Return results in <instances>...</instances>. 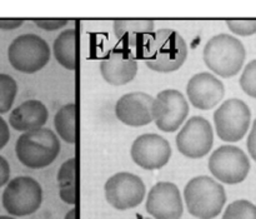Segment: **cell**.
I'll use <instances>...</instances> for the list:
<instances>
[{
  "label": "cell",
  "mask_w": 256,
  "mask_h": 219,
  "mask_svg": "<svg viewBox=\"0 0 256 219\" xmlns=\"http://www.w3.org/2000/svg\"><path fill=\"white\" fill-rule=\"evenodd\" d=\"M188 53V45L182 35L172 29L162 28L154 33L142 55L149 69L172 73L182 68Z\"/></svg>",
  "instance_id": "obj_1"
},
{
  "label": "cell",
  "mask_w": 256,
  "mask_h": 219,
  "mask_svg": "<svg viewBox=\"0 0 256 219\" xmlns=\"http://www.w3.org/2000/svg\"><path fill=\"white\" fill-rule=\"evenodd\" d=\"M184 199L188 212L198 219H214L226 202L225 189L206 175L195 177L185 185Z\"/></svg>",
  "instance_id": "obj_2"
},
{
  "label": "cell",
  "mask_w": 256,
  "mask_h": 219,
  "mask_svg": "<svg viewBox=\"0 0 256 219\" xmlns=\"http://www.w3.org/2000/svg\"><path fill=\"white\" fill-rule=\"evenodd\" d=\"M60 152V142L52 129L40 128L22 133L15 144V153L25 167L40 169L52 164Z\"/></svg>",
  "instance_id": "obj_3"
},
{
  "label": "cell",
  "mask_w": 256,
  "mask_h": 219,
  "mask_svg": "<svg viewBox=\"0 0 256 219\" xmlns=\"http://www.w3.org/2000/svg\"><path fill=\"white\" fill-rule=\"evenodd\" d=\"M246 52L239 39L229 34H218L205 44L204 63L212 72L222 78L236 75L242 70Z\"/></svg>",
  "instance_id": "obj_4"
},
{
  "label": "cell",
  "mask_w": 256,
  "mask_h": 219,
  "mask_svg": "<svg viewBox=\"0 0 256 219\" xmlns=\"http://www.w3.org/2000/svg\"><path fill=\"white\" fill-rule=\"evenodd\" d=\"M8 59L18 72L32 74L49 63V44L36 34L19 35L9 45Z\"/></svg>",
  "instance_id": "obj_5"
},
{
  "label": "cell",
  "mask_w": 256,
  "mask_h": 219,
  "mask_svg": "<svg viewBox=\"0 0 256 219\" xmlns=\"http://www.w3.org/2000/svg\"><path fill=\"white\" fill-rule=\"evenodd\" d=\"M42 202V185L32 177L14 178L2 193V207L14 217L32 214L39 209Z\"/></svg>",
  "instance_id": "obj_6"
},
{
  "label": "cell",
  "mask_w": 256,
  "mask_h": 219,
  "mask_svg": "<svg viewBox=\"0 0 256 219\" xmlns=\"http://www.w3.org/2000/svg\"><path fill=\"white\" fill-rule=\"evenodd\" d=\"M252 112L245 102L228 99L214 113V124L218 137L224 142H239L249 129Z\"/></svg>",
  "instance_id": "obj_7"
},
{
  "label": "cell",
  "mask_w": 256,
  "mask_h": 219,
  "mask_svg": "<svg viewBox=\"0 0 256 219\" xmlns=\"http://www.w3.org/2000/svg\"><path fill=\"white\" fill-rule=\"evenodd\" d=\"M105 199L118 210L138 207L144 200L146 188L142 178L132 173L120 172L110 177L104 184Z\"/></svg>",
  "instance_id": "obj_8"
},
{
  "label": "cell",
  "mask_w": 256,
  "mask_h": 219,
  "mask_svg": "<svg viewBox=\"0 0 256 219\" xmlns=\"http://www.w3.org/2000/svg\"><path fill=\"white\" fill-rule=\"evenodd\" d=\"M212 174L225 184H238L246 179L250 170L248 155L234 145H222L209 159Z\"/></svg>",
  "instance_id": "obj_9"
},
{
  "label": "cell",
  "mask_w": 256,
  "mask_h": 219,
  "mask_svg": "<svg viewBox=\"0 0 256 219\" xmlns=\"http://www.w3.org/2000/svg\"><path fill=\"white\" fill-rule=\"evenodd\" d=\"M189 114V104L184 95L176 89H165L154 98L152 122L158 129L174 133L182 127Z\"/></svg>",
  "instance_id": "obj_10"
},
{
  "label": "cell",
  "mask_w": 256,
  "mask_h": 219,
  "mask_svg": "<svg viewBox=\"0 0 256 219\" xmlns=\"http://www.w3.org/2000/svg\"><path fill=\"white\" fill-rule=\"evenodd\" d=\"M214 133L212 124L202 117H192L176 137L178 150L190 159H200L212 150Z\"/></svg>",
  "instance_id": "obj_11"
},
{
  "label": "cell",
  "mask_w": 256,
  "mask_h": 219,
  "mask_svg": "<svg viewBox=\"0 0 256 219\" xmlns=\"http://www.w3.org/2000/svg\"><path fill=\"white\" fill-rule=\"evenodd\" d=\"M132 162L142 169H160L169 163L172 147L162 135L142 134L134 140L130 149Z\"/></svg>",
  "instance_id": "obj_12"
},
{
  "label": "cell",
  "mask_w": 256,
  "mask_h": 219,
  "mask_svg": "<svg viewBox=\"0 0 256 219\" xmlns=\"http://www.w3.org/2000/svg\"><path fill=\"white\" fill-rule=\"evenodd\" d=\"M145 209L154 219H180L184 210L179 188L170 182H159L150 189Z\"/></svg>",
  "instance_id": "obj_13"
},
{
  "label": "cell",
  "mask_w": 256,
  "mask_h": 219,
  "mask_svg": "<svg viewBox=\"0 0 256 219\" xmlns=\"http://www.w3.org/2000/svg\"><path fill=\"white\" fill-rule=\"evenodd\" d=\"M154 97L142 92L122 95L115 104V115L129 127H144L152 122Z\"/></svg>",
  "instance_id": "obj_14"
},
{
  "label": "cell",
  "mask_w": 256,
  "mask_h": 219,
  "mask_svg": "<svg viewBox=\"0 0 256 219\" xmlns=\"http://www.w3.org/2000/svg\"><path fill=\"white\" fill-rule=\"evenodd\" d=\"M188 99L200 110H210L222 102L225 94L224 84L210 73H198L186 85Z\"/></svg>",
  "instance_id": "obj_15"
},
{
  "label": "cell",
  "mask_w": 256,
  "mask_h": 219,
  "mask_svg": "<svg viewBox=\"0 0 256 219\" xmlns=\"http://www.w3.org/2000/svg\"><path fill=\"white\" fill-rule=\"evenodd\" d=\"M112 29L124 49L142 55L154 35L155 24L149 19H119L112 23Z\"/></svg>",
  "instance_id": "obj_16"
},
{
  "label": "cell",
  "mask_w": 256,
  "mask_h": 219,
  "mask_svg": "<svg viewBox=\"0 0 256 219\" xmlns=\"http://www.w3.org/2000/svg\"><path fill=\"white\" fill-rule=\"evenodd\" d=\"M102 79L112 85H125L138 74V62L132 53L120 48L114 49L102 58L100 63Z\"/></svg>",
  "instance_id": "obj_17"
},
{
  "label": "cell",
  "mask_w": 256,
  "mask_h": 219,
  "mask_svg": "<svg viewBox=\"0 0 256 219\" xmlns=\"http://www.w3.org/2000/svg\"><path fill=\"white\" fill-rule=\"evenodd\" d=\"M49 118V112L44 103L30 99L18 105L9 115V124L18 132H32L45 125Z\"/></svg>",
  "instance_id": "obj_18"
},
{
  "label": "cell",
  "mask_w": 256,
  "mask_h": 219,
  "mask_svg": "<svg viewBox=\"0 0 256 219\" xmlns=\"http://www.w3.org/2000/svg\"><path fill=\"white\" fill-rule=\"evenodd\" d=\"M76 30L74 28L65 29L54 40L52 53L62 67L68 70H75L76 68Z\"/></svg>",
  "instance_id": "obj_19"
},
{
  "label": "cell",
  "mask_w": 256,
  "mask_h": 219,
  "mask_svg": "<svg viewBox=\"0 0 256 219\" xmlns=\"http://www.w3.org/2000/svg\"><path fill=\"white\" fill-rule=\"evenodd\" d=\"M59 195L66 204L76 203V159L70 158L65 160L58 173Z\"/></svg>",
  "instance_id": "obj_20"
},
{
  "label": "cell",
  "mask_w": 256,
  "mask_h": 219,
  "mask_svg": "<svg viewBox=\"0 0 256 219\" xmlns=\"http://www.w3.org/2000/svg\"><path fill=\"white\" fill-rule=\"evenodd\" d=\"M54 127L64 142L70 144L76 142V105L74 103L62 105L58 110L54 117Z\"/></svg>",
  "instance_id": "obj_21"
},
{
  "label": "cell",
  "mask_w": 256,
  "mask_h": 219,
  "mask_svg": "<svg viewBox=\"0 0 256 219\" xmlns=\"http://www.w3.org/2000/svg\"><path fill=\"white\" fill-rule=\"evenodd\" d=\"M16 94L18 84L14 78L0 73V114L12 109Z\"/></svg>",
  "instance_id": "obj_22"
},
{
  "label": "cell",
  "mask_w": 256,
  "mask_h": 219,
  "mask_svg": "<svg viewBox=\"0 0 256 219\" xmlns=\"http://www.w3.org/2000/svg\"><path fill=\"white\" fill-rule=\"evenodd\" d=\"M222 219H256V205L246 199L235 200L228 205Z\"/></svg>",
  "instance_id": "obj_23"
},
{
  "label": "cell",
  "mask_w": 256,
  "mask_h": 219,
  "mask_svg": "<svg viewBox=\"0 0 256 219\" xmlns=\"http://www.w3.org/2000/svg\"><path fill=\"white\" fill-rule=\"evenodd\" d=\"M240 87L249 97L256 99V59L245 67L240 78Z\"/></svg>",
  "instance_id": "obj_24"
},
{
  "label": "cell",
  "mask_w": 256,
  "mask_h": 219,
  "mask_svg": "<svg viewBox=\"0 0 256 219\" xmlns=\"http://www.w3.org/2000/svg\"><path fill=\"white\" fill-rule=\"evenodd\" d=\"M226 25L232 33L242 37H249L256 33V20H226Z\"/></svg>",
  "instance_id": "obj_25"
},
{
  "label": "cell",
  "mask_w": 256,
  "mask_h": 219,
  "mask_svg": "<svg viewBox=\"0 0 256 219\" xmlns=\"http://www.w3.org/2000/svg\"><path fill=\"white\" fill-rule=\"evenodd\" d=\"M34 23L40 29L54 32V30L62 29L69 22L66 19H34Z\"/></svg>",
  "instance_id": "obj_26"
},
{
  "label": "cell",
  "mask_w": 256,
  "mask_h": 219,
  "mask_svg": "<svg viewBox=\"0 0 256 219\" xmlns=\"http://www.w3.org/2000/svg\"><path fill=\"white\" fill-rule=\"evenodd\" d=\"M10 177V167L8 160L0 155V188L5 185Z\"/></svg>",
  "instance_id": "obj_27"
},
{
  "label": "cell",
  "mask_w": 256,
  "mask_h": 219,
  "mask_svg": "<svg viewBox=\"0 0 256 219\" xmlns=\"http://www.w3.org/2000/svg\"><path fill=\"white\" fill-rule=\"evenodd\" d=\"M246 145H248V150H249L250 155H252V159L256 162V119L254 124H252V132H250L249 138H248Z\"/></svg>",
  "instance_id": "obj_28"
},
{
  "label": "cell",
  "mask_w": 256,
  "mask_h": 219,
  "mask_svg": "<svg viewBox=\"0 0 256 219\" xmlns=\"http://www.w3.org/2000/svg\"><path fill=\"white\" fill-rule=\"evenodd\" d=\"M10 138V132L9 127H8V123L0 117V150L8 144Z\"/></svg>",
  "instance_id": "obj_29"
},
{
  "label": "cell",
  "mask_w": 256,
  "mask_h": 219,
  "mask_svg": "<svg viewBox=\"0 0 256 219\" xmlns=\"http://www.w3.org/2000/svg\"><path fill=\"white\" fill-rule=\"evenodd\" d=\"M24 20L22 19H0V29L2 30H14L22 27Z\"/></svg>",
  "instance_id": "obj_30"
},
{
  "label": "cell",
  "mask_w": 256,
  "mask_h": 219,
  "mask_svg": "<svg viewBox=\"0 0 256 219\" xmlns=\"http://www.w3.org/2000/svg\"><path fill=\"white\" fill-rule=\"evenodd\" d=\"M65 219H76V210L72 209L70 212H68L66 215H65Z\"/></svg>",
  "instance_id": "obj_31"
},
{
  "label": "cell",
  "mask_w": 256,
  "mask_h": 219,
  "mask_svg": "<svg viewBox=\"0 0 256 219\" xmlns=\"http://www.w3.org/2000/svg\"><path fill=\"white\" fill-rule=\"evenodd\" d=\"M0 219H15V218L8 217V215H0Z\"/></svg>",
  "instance_id": "obj_32"
},
{
  "label": "cell",
  "mask_w": 256,
  "mask_h": 219,
  "mask_svg": "<svg viewBox=\"0 0 256 219\" xmlns=\"http://www.w3.org/2000/svg\"><path fill=\"white\" fill-rule=\"evenodd\" d=\"M142 219H150V218H142Z\"/></svg>",
  "instance_id": "obj_33"
}]
</instances>
